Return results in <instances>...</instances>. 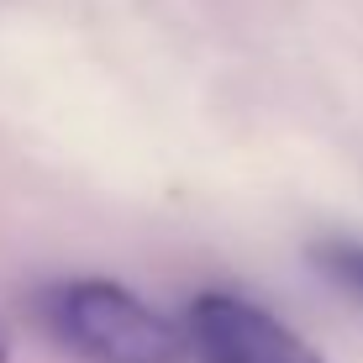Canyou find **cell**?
<instances>
[{
    "label": "cell",
    "instance_id": "obj_1",
    "mask_svg": "<svg viewBox=\"0 0 363 363\" xmlns=\"http://www.w3.org/2000/svg\"><path fill=\"white\" fill-rule=\"evenodd\" d=\"M37 321L53 342H64L84 363H184L190 332L184 321L153 311L116 279H58L37 290Z\"/></svg>",
    "mask_w": 363,
    "mask_h": 363
},
{
    "label": "cell",
    "instance_id": "obj_2",
    "mask_svg": "<svg viewBox=\"0 0 363 363\" xmlns=\"http://www.w3.org/2000/svg\"><path fill=\"white\" fill-rule=\"evenodd\" d=\"M184 332L200 363H327L300 332L232 290H200L184 306Z\"/></svg>",
    "mask_w": 363,
    "mask_h": 363
},
{
    "label": "cell",
    "instance_id": "obj_3",
    "mask_svg": "<svg viewBox=\"0 0 363 363\" xmlns=\"http://www.w3.org/2000/svg\"><path fill=\"white\" fill-rule=\"evenodd\" d=\"M316 258L337 274V279H347V284H358V290H363V247L358 242H321Z\"/></svg>",
    "mask_w": 363,
    "mask_h": 363
},
{
    "label": "cell",
    "instance_id": "obj_4",
    "mask_svg": "<svg viewBox=\"0 0 363 363\" xmlns=\"http://www.w3.org/2000/svg\"><path fill=\"white\" fill-rule=\"evenodd\" d=\"M11 353H16V337H11V321L0 316V363H11Z\"/></svg>",
    "mask_w": 363,
    "mask_h": 363
}]
</instances>
